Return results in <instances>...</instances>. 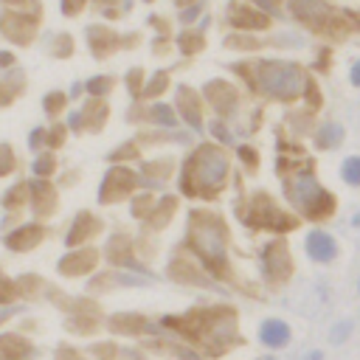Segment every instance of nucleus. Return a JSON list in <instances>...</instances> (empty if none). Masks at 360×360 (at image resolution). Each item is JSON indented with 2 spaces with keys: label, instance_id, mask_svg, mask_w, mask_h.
<instances>
[{
  "label": "nucleus",
  "instance_id": "1a4fd4ad",
  "mask_svg": "<svg viewBox=\"0 0 360 360\" xmlns=\"http://www.w3.org/2000/svg\"><path fill=\"white\" fill-rule=\"evenodd\" d=\"M352 329H354V323H352L349 318H340V321H335V323L329 326V343H332V346H340V343H346V340L352 338Z\"/></svg>",
  "mask_w": 360,
  "mask_h": 360
},
{
  "label": "nucleus",
  "instance_id": "f257e3e1",
  "mask_svg": "<svg viewBox=\"0 0 360 360\" xmlns=\"http://www.w3.org/2000/svg\"><path fill=\"white\" fill-rule=\"evenodd\" d=\"M253 82L256 87L278 101H290L307 93V70L295 62H256L253 65Z\"/></svg>",
  "mask_w": 360,
  "mask_h": 360
},
{
  "label": "nucleus",
  "instance_id": "f03ea898",
  "mask_svg": "<svg viewBox=\"0 0 360 360\" xmlns=\"http://www.w3.org/2000/svg\"><path fill=\"white\" fill-rule=\"evenodd\" d=\"M290 200L295 208H301L307 217H323L332 211V194L321 188V183L312 174H298L290 188H287Z\"/></svg>",
  "mask_w": 360,
  "mask_h": 360
},
{
  "label": "nucleus",
  "instance_id": "ddd939ff",
  "mask_svg": "<svg viewBox=\"0 0 360 360\" xmlns=\"http://www.w3.org/2000/svg\"><path fill=\"white\" fill-rule=\"evenodd\" d=\"M301 360H323V352L321 349H309L307 354H301Z\"/></svg>",
  "mask_w": 360,
  "mask_h": 360
},
{
  "label": "nucleus",
  "instance_id": "423d86ee",
  "mask_svg": "<svg viewBox=\"0 0 360 360\" xmlns=\"http://www.w3.org/2000/svg\"><path fill=\"white\" fill-rule=\"evenodd\" d=\"M290 340H292V329H290L287 321H281V318H264L259 323V343L264 349L276 352V349L290 346Z\"/></svg>",
  "mask_w": 360,
  "mask_h": 360
},
{
  "label": "nucleus",
  "instance_id": "f8f14e48",
  "mask_svg": "<svg viewBox=\"0 0 360 360\" xmlns=\"http://www.w3.org/2000/svg\"><path fill=\"white\" fill-rule=\"evenodd\" d=\"M34 172H37V174H48V172H51V160H37Z\"/></svg>",
  "mask_w": 360,
  "mask_h": 360
},
{
  "label": "nucleus",
  "instance_id": "9b49d317",
  "mask_svg": "<svg viewBox=\"0 0 360 360\" xmlns=\"http://www.w3.org/2000/svg\"><path fill=\"white\" fill-rule=\"evenodd\" d=\"M349 82L360 90V59H357V62H352V68H349Z\"/></svg>",
  "mask_w": 360,
  "mask_h": 360
},
{
  "label": "nucleus",
  "instance_id": "6e6552de",
  "mask_svg": "<svg viewBox=\"0 0 360 360\" xmlns=\"http://www.w3.org/2000/svg\"><path fill=\"white\" fill-rule=\"evenodd\" d=\"M340 177H343L349 186L360 188V155L343 158V163H340Z\"/></svg>",
  "mask_w": 360,
  "mask_h": 360
},
{
  "label": "nucleus",
  "instance_id": "4468645a",
  "mask_svg": "<svg viewBox=\"0 0 360 360\" xmlns=\"http://www.w3.org/2000/svg\"><path fill=\"white\" fill-rule=\"evenodd\" d=\"M39 141H42V129H34V132H31V138H28V143H31V146H37Z\"/></svg>",
  "mask_w": 360,
  "mask_h": 360
},
{
  "label": "nucleus",
  "instance_id": "39448f33",
  "mask_svg": "<svg viewBox=\"0 0 360 360\" xmlns=\"http://www.w3.org/2000/svg\"><path fill=\"white\" fill-rule=\"evenodd\" d=\"M194 245H197V253L208 264H222L225 262V242H222V231L217 228V222H211L205 228H197L194 231Z\"/></svg>",
  "mask_w": 360,
  "mask_h": 360
},
{
  "label": "nucleus",
  "instance_id": "0eeeda50",
  "mask_svg": "<svg viewBox=\"0 0 360 360\" xmlns=\"http://www.w3.org/2000/svg\"><path fill=\"white\" fill-rule=\"evenodd\" d=\"M340 141H343V127H340V124L326 121V124L318 129V146H321V149H335V146H340Z\"/></svg>",
  "mask_w": 360,
  "mask_h": 360
},
{
  "label": "nucleus",
  "instance_id": "7ed1b4c3",
  "mask_svg": "<svg viewBox=\"0 0 360 360\" xmlns=\"http://www.w3.org/2000/svg\"><path fill=\"white\" fill-rule=\"evenodd\" d=\"M225 174H228V158L211 146L200 149L197 152V160H194V180L205 188H219L225 183Z\"/></svg>",
  "mask_w": 360,
  "mask_h": 360
},
{
  "label": "nucleus",
  "instance_id": "20e7f679",
  "mask_svg": "<svg viewBox=\"0 0 360 360\" xmlns=\"http://www.w3.org/2000/svg\"><path fill=\"white\" fill-rule=\"evenodd\" d=\"M304 253L315 262V264H329L338 259V239L323 231V228H312L304 236Z\"/></svg>",
  "mask_w": 360,
  "mask_h": 360
},
{
  "label": "nucleus",
  "instance_id": "9d476101",
  "mask_svg": "<svg viewBox=\"0 0 360 360\" xmlns=\"http://www.w3.org/2000/svg\"><path fill=\"white\" fill-rule=\"evenodd\" d=\"M155 118H158L160 124H174V115H172L169 107H155Z\"/></svg>",
  "mask_w": 360,
  "mask_h": 360
},
{
  "label": "nucleus",
  "instance_id": "2eb2a0df",
  "mask_svg": "<svg viewBox=\"0 0 360 360\" xmlns=\"http://www.w3.org/2000/svg\"><path fill=\"white\" fill-rule=\"evenodd\" d=\"M357 292H360V278H357Z\"/></svg>",
  "mask_w": 360,
  "mask_h": 360
}]
</instances>
